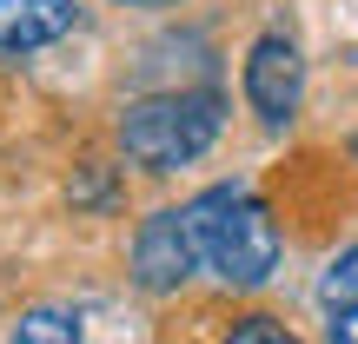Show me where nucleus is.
<instances>
[{"label":"nucleus","mask_w":358,"mask_h":344,"mask_svg":"<svg viewBox=\"0 0 358 344\" xmlns=\"http://www.w3.org/2000/svg\"><path fill=\"white\" fill-rule=\"evenodd\" d=\"M192 245H199V265L219 271L226 285H266L279 265V225H272L266 199L245 186H213L186 205Z\"/></svg>","instance_id":"1"},{"label":"nucleus","mask_w":358,"mask_h":344,"mask_svg":"<svg viewBox=\"0 0 358 344\" xmlns=\"http://www.w3.org/2000/svg\"><path fill=\"white\" fill-rule=\"evenodd\" d=\"M219 119H226L219 93H159V100H133L127 113H120V146H127V159H140V166L173 172V166H192V159L219 140Z\"/></svg>","instance_id":"2"},{"label":"nucleus","mask_w":358,"mask_h":344,"mask_svg":"<svg viewBox=\"0 0 358 344\" xmlns=\"http://www.w3.org/2000/svg\"><path fill=\"white\" fill-rule=\"evenodd\" d=\"M245 100L266 126H285L306 100V60L285 33H266L252 53H245Z\"/></svg>","instance_id":"3"},{"label":"nucleus","mask_w":358,"mask_h":344,"mask_svg":"<svg viewBox=\"0 0 358 344\" xmlns=\"http://www.w3.org/2000/svg\"><path fill=\"white\" fill-rule=\"evenodd\" d=\"M199 265V245H192V225H186V205L179 212H153L133 239V278L146 292H179Z\"/></svg>","instance_id":"4"},{"label":"nucleus","mask_w":358,"mask_h":344,"mask_svg":"<svg viewBox=\"0 0 358 344\" xmlns=\"http://www.w3.org/2000/svg\"><path fill=\"white\" fill-rule=\"evenodd\" d=\"M80 27V0H0V53H40Z\"/></svg>","instance_id":"5"},{"label":"nucleus","mask_w":358,"mask_h":344,"mask_svg":"<svg viewBox=\"0 0 358 344\" xmlns=\"http://www.w3.org/2000/svg\"><path fill=\"white\" fill-rule=\"evenodd\" d=\"M13 344H80V311H60V305H40L20 318Z\"/></svg>","instance_id":"6"},{"label":"nucleus","mask_w":358,"mask_h":344,"mask_svg":"<svg viewBox=\"0 0 358 344\" xmlns=\"http://www.w3.org/2000/svg\"><path fill=\"white\" fill-rule=\"evenodd\" d=\"M319 305H325V311H352V305H358V245H345V252L325 265V278H319Z\"/></svg>","instance_id":"7"},{"label":"nucleus","mask_w":358,"mask_h":344,"mask_svg":"<svg viewBox=\"0 0 358 344\" xmlns=\"http://www.w3.org/2000/svg\"><path fill=\"white\" fill-rule=\"evenodd\" d=\"M226 344H299L285 324H272V318H245V324H232V338Z\"/></svg>","instance_id":"8"},{"label":"nucleus","mask_w":358,"mask_h":344,"mask_svg":"<svg viewBox=\"0 0 358 344\" xmlns=\"http://www.w3.org/2000/svg\"><path fill=\"white\" fill-rule=\"evenodd\" d=\"M332 344H358V305L352 311H332Z\"/></svg>","instance_id":"9"},{"label":"nucleus","mask_w":358,"mask_h":344,"mask_svg":"<svg viewBox=\"0 0 358 344\" xmlns=\"http://www.w3.org/2000/svg\"><path fill=\"white\" fill-rule=\"evenodd\" d=\"M127 7H173V0H127Z\"/></svg>","instance_id":"10"}]
</instances>
